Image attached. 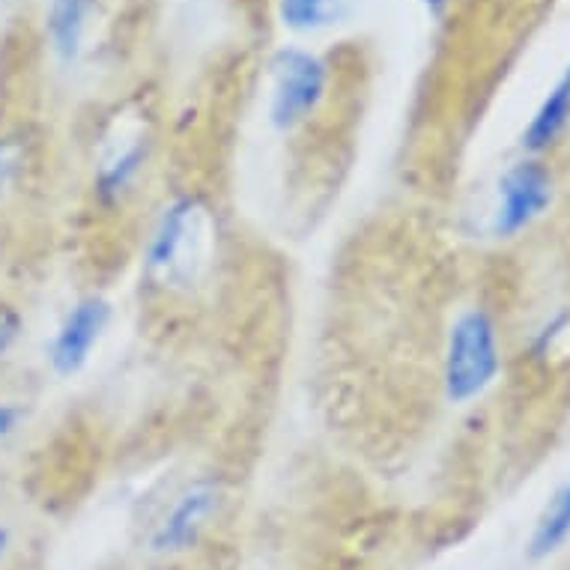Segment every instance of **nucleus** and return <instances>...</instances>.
Wrapping results in <instances>:
<instances>
[{"mask_svg": "<svg viewBox=\"0 0 570 570\" xmlns=\"http://www.w3.org/2000/svg\"><path fill=\"white\" fill-rule=\"evenodd\" d=\"M197 200L179 197L170 206H165L159 225L153 230L150 248H147V269L153 275H170L183 266V254L188 248V236L197 230Z\"/></svg>", "mask_w": 570, "mask_h": 570, "instance_id": "obj_6", "label": "nucleus"}, {"mask_svg": "<svg viewBox=\"0 0 570 570\" xmlns=\"http://www.w3.org/2000/svg\"><path fill=\"white\" fill-rule=\"evenodd\" d=\"M272 126L281 131L296 129L326 96V63L311 51L302 48H281L272 57Z\"/></svg>", "mask_w": 570, "mask_h": 570, "instance_id": "obj_2", "label": "nucleus"}, {"mask_svg": "<svg viewBox=\"0 0 570 570\" xmlns=\"http://www.w3.org/2000/svg\"><path fill=\"white\" fill-rule=\"evenodd\" d=\"M90 7H94V0H51L48 39H51V48L63 63H72L81 51Z\"/></svg>", "mask_w": 570, "mask_h": 570, "instance_id": "obj_7", "label": "nucleus"}, {"mask_svg": "<svg viewBox=\"0 0 570 570\" xmlns=\"http://www.w3.org/2000/svg\"><path fill=\"white\" fill-rule=\"evenodd\" d=\"M21 170V147L16 140L0 138V197L7 195V188L16 183Z\"/></svg>", "mask_w": 570, "mask_h": 570, "instance_id": "obj_12", "label": "nucleus"}, {"mask_svg": "<svg viewBox=\"0 0 570 570\" xmlns=\"http://www.w3.org/2000/svg\"><path fill=\"white\" fill-rule=\"evenodd\" d=\"M21 419H24V410L19 403H0V445L19 431Z\"/></svg>", "mask_w": 570, "mask_h": 570, "instance_id": "obj_14", "label": "nucleus"}, {"mask_svg": "<svg viewBox=\"0 0 570 570\" xmlns=\"http://www.w3.org/2000/svg\"><path fill=\"white\" fill-rule=\"evenodd\" d=\"M353 7L355 0H278V16L284 28L314 33L344 21Z\"/></svg>", "mask_w": 570, "mask_h": 570, "instance_id": "obj_9", "label": "nucleus"}, {"mask_svg": "<svg viewBox=\"0 0 570 570\" xmlns=\"http://www.w3.org/2000/svg\"><path fill=\"white\" fill-rule=\"evenodd\" d=\"M21 314L12 305H7V302H0V358L10 353L12 346H16V341H19L21 335Z\"/></svg>", "mask_w": 570, "mask_h": 570, "instance_id": "obj_13", "label": "nucleus"}, {"mask_svg": "<svg viewBox=\"0 0 570 570\" xmlns=\"http://www.w3.org/2000/svg\"><path fill=\"white\" fill-rule=\"evenodd\" d=\"M7 543H10V532H7V529H0V556L7 552Z\"/></svg>", "mask_w": 570, "mask_h": 570, "instance_id": "obj_16", "label": "nucleus"}, {"mask_svg": "<svg viewBox=\"0 0 570 570\" xmlns=\"http://www.w3.org/2000/svg\"><path fill=\"white\" fill-rule=\"evenodd\" d=\"M108 320H111V302L102 296L78 299L48 344L51 371L57 376H76L90 362V353L108 328Z\"/></svg>", "mask_w": 570, "mask_h": 570, "instance_id": "obj_3", "label": "nucleus"}, {"mask_svg": "<svg viewBox=\"0 0 570 570\" xmlns=\"http://www.w3.org/2000/svg\"><path fill=\"white\" fill-rule=\"evenodd\" d=\"M218 502H222V487L213 478H204V481L186 487L153 534V550L179 552L191 547L197 534L204 532L206 520L216 514Z\"/></svg>", "mask_w": 570, "mask_h": 570, "instance_id": "obj_5", "label": "nucleus"}, {"mask_svg": "<svg viewBox=\"0 0 570 570\" xmlns=\"http://www.w3.org/2000/svg\"><path fill=\"white\" fill-rule=\"evenodd\" d=\"M502 367L499 332L484 308L463 311L449 335L445 350V397L451 403H469L493 385Z\"/></svg>", "mask_w": 570, "mask_h": 570, "instance_id": "obj_1", "label": "nucleus"}, {"mask_svg": "<svg viewBox=\"0 0 570 570\" xmlns=\"http://www.w3.org/2000/svg\"><path fill=\"white\" fill-rule=\"evenodd\" d=\"M140 165H144V144H135V147H129L122 156H117L111 165H105V168L99 170L96 191H99L105 200L120 197L122 191L131 186V179L138 177Z\"/></svg>", "mask_w": 570, "mask_h": 570, "instance_id": "obj_11", "label": "nucleus"}, {"mask_svg": "<svg viewBox=\"0 0 570 570\" xmlns=\"http://www.w3.org/2000/svg\"><path fill=\"white\" fill-rule=\"evenodd\" d=\"M570 538V484H564L559 493L552 495L550 505L541 514L538 525H534L532 543H529V556L532 559H543L561 547Z\"/></svg>", "mask_w": 570, "mask_h": 570, "instance_id": "obj_10", "label": "nucleus"}, {"mask_svg": "<svg viewBox=\"0 0 570 570\" xmlns=\"http://www.w3.org/2000/svg\"><path fill=\"white\" fill-rule=\"evenodd\" d=\"M421 3L428 7L431 16H442V10H445V3H449V0H421Z\"/></svg>", "mask_w": 570, "mask_h": 570, "instance_id": "obj_15", "label": "nucleus"}, {"mask_svg": "<svg viewBox=\"0 0 570 570\" xmlns=\"http://www.w3.org/2000/svg\"><path fill=\"white\" fill-rule=\"evenodd\" d=\"M568 122H570V69L559 78V85L552 87L550 96L543 99L538 114H534L532 122H529V129H525L523 135L525 150H532V153L547 150L552 140L568 129Z\"/></svg>", "mask_w": 570, "mask_h": 570, "instance_id": "obj_8", "label": "nucleus"}, {"mask_svg": "<svg viewBox=\"0 0 570 570\" xmlns=\"http://www.w3.org/2000/svg\"><path fill=\"white\" fill-rule=\"evenodd\" d=\"M552 200V177L541 161H520L499 183V209L493 230L499 236H514L543 216Z\"/></svg>", "mask_w": 570, "mask_h": 570, "instance_id": "obj_4", "label": "nucleus"}]
</instances>
